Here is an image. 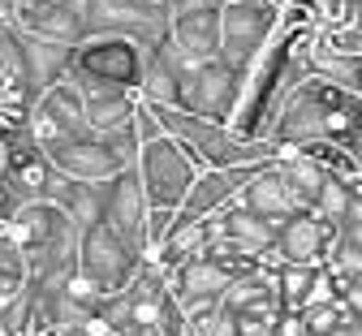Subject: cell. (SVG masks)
Here are the masks:
<instances>
[{
	"instance_id": "obj_1",
	"label": "cell",
	"mask_w": 362,
	"mask_h": 336,
	"mask_svg": "<svg viewBox=\"0 0 362 336\" xmlns=\"http://www.w3.org/2000/svg\"><path fill=\"white\" fill-rule=\"evenodd\" d=\"M354 108L358 95L341 91L337 82L320 74H293L285 91L276 95L267 117V142H276L281 151H293L302 142L315 138H332V142H354Z\"/></svg>"
},
{
	"instance_id": "obj_2",
	"label": "cell",
	"mask_w": 362,
	"mask_h": 336,
	"mask_svg": "<svg viewBox=\"0 0 362 336\" xmlns=\"http://www.w3.org/2000/svg\"><path fill=\"white\" fill-rule=\"evenodd\" d=\"M13 237L26 255L30 284H52L69 272H78V242L82 224L52 199H26L13 216Z\"/></svg>"
},
{
	"instance_id": "obj_3",
	"label": "cell",
	"mask_w": 362,
	"mask_h": 336,
	"mask_svg": "<svg viewBox=\"0 0 362 336\" xmlns=\"http://www.w3.org/2000/svg\"><path fill=\"white\" fill-rule=\"evenodd\" d=\"M160 125L186 147L199 168H238V164H263V160H276L281 147L267 138H242L233 125L224 121H207V117H194L177 104H151Z\"/></svg>"
},
{
	"instance_id": "obj_4",
	"label": "cell",
	"mask_w": 362,
	"mask_h": 336,
	"mask_svg": "<svg viewBox=\"0 0 362 336\" xmlns=\"http://www.w3.org/2000/svg\"><path fill=\"white\" fill-rule=\"evenodd\" d=\"M139 129L134 121L125 129H112V134H100V129H86V134H74V138H57V142H43L52 168L69 181H117L121 173L134 168L139 160Z\"/></svg>"
},
{
	"instance_id": "obj_5",
	"label": "cell",
	"mask_w": 362,
	"mask_h": 336,
	"mask_svg": "<svg viewBox=\"0 0 362 336\" xmlns=\"http://www.w3.org/2000/svg\"><path fill=\"white\" fill-rule=\"evenodd\" d=\"M147 267V255L139 242H129L121 228H112L108 220H95L82 228L78 242V276L95 289L100 298H112L121 289H129L134 276Z\"/></svg>"
},
{
	"instance_id": "obj_6",
	"label": "cell",
	"mask_w": 362,
	"mask_h": 336,
	"mask_svg": "<svg viewBox=\"0 0 362 336\" xmlns=\"http://www.w3.org/2000/svg\"><path fill=\"white\" fill-rule=\"evenodd\" d=\"M134 173H139L143 190H147V203L151 207H168V212H181L186 203L194 177L203 173L199 160L181 147L173 134H160V138H147L139 147V160H134Z\"/></svg>"
},
{
	"instance_id": "obj_7",
	"label": "cell",
	"mask_w": 362,
	"mask_h": 336,
	"mask_svg": "<svg viewBox=\"0 0 362 336\" xmlns=\"http://www.w3.org/2000/svg\"><path fill=\"white\" fill-rule=\"evenodd\" d=\"M224 9V47H220V61H229L233 69H250L267 43L276 39L285 5L281 0H220Z\"/></svg>"
},
{
	"instance_id": "obj_8",
	"label": "cell",
	"mask_w": 362,
	"mask_h": 336,
	"mask_svg": "<svg viewBox=\"0 0 362 336\" xmlns=\"http://www.w3.org/2000/svg\"><path fill=\"white\" fill-rule=\"evenodd\" d=\"M242 95H246V74L242 69H233L229 61H199V65L186 69V78H181L177 108H186L194 117H207V121L233 125V117L242 108Z\"/></svg>"
},
{
	"instance_id": "obj_9",
	"label": "cell",
	"mask_w": 362,
	"mask_h": 336,
	"mask_svg": "<svg viewBox=\"0 0 362 336\" xmlns=\"http://www.w3.org/2000/svg\"><path fill=\"white\" fill-rule=\"evenodd\" d=\"M74 69L90 74V78H104V82H121L143 91L147 78V47L129 35H95L86 39L82 47H74Z\"/></svg>"
},
{
	"instance_id": "obj_10",
	"label": "cell",
	"mask_w": 362,
	"mask_h": 336,
	"mask_svg": "<svg viewBox=\"0 0 362 336\" xmlns=\"http://www.w3.org/2000/svg\"><path fill=\"white\" fill-rule=\"evenodd\" d=\"M65 78H69V82L78 86V95H82L86 125H90V129H100V134L125 129L134 117H139V108H143V91H134V86L90 78V74H82V69H74V65H69Z\"/></svg>"
},
{
	"instance_id": "obj_11",
	"label": "cell",
	"mask_w": 362,
	"mask_h": 336,
	"mask_svg": "<svg viewBox=\"0 0 362 336\" xmlns=\"http://www.w3.org/2000/svg\"><path fill=\"white\" fill-rule=\"evenodd\" d=\"M337 242H341V224L332 216L302 212L289 224H281L276 250H272V267H276V263H310V267H320V263L332 259Z\"/></svg>"
},
{
	"instance_id": "obj_12",
	"label": "cell",
	"mask_w": 362,
	"mask_h": 336,
	"mask_svg": "<svg viewBox=\"0 0 362 336\" xmlns=\"http://www.w3.org/2000/svg\"><path fill=\"white\" fill-rule=\"evenodd\" d=\"M276 233H281L276 224L267 216H259L255 207H246L242 199L233 207H224L220 216H211V246L259 259L267 267H272V250H276Z\"/></svg>"
},
{
	"instance_id": "obj_13",
	"label": "cell",
	"mask_w": 362,
	"mask_h": 336,
	"mask_svg": "<svg viewBox=\"0 0 362 336\" xmlns=\"http://www.w3.org/2000/svg\"><path fill=\"white\" fill-rule=\"evenodd\" d=\"M267 164V160H263ZM263 164H238V168H203L190 185V195L186 203H181L177 212V224H194V220H207V216H220L224 207H233L242 195H246V185L255 181V173Z\"/></svg>"
},
{
	"instance_id": "obj_14",
	"label": "cell",
	"mask_w": 362,
	"mask_h": 336,
	"mask_svg": "<svg viewBox=\"0 0 362 336\" xmlns=\"http://www.w3.org/2000/svg\"><path fill=\"white\" fill-rule=\"evenodd\" d=\"M233 280H238L233 267L220 263L216 255H190V259H181L177 267H168V284H173V294L181 298V306L190 311V319L211 311V306H220L224 289H229Z\"/></svg>"
},
{
	"instance_id": "obj_15",
	"label": "cell",
	"mask_w": 362,
	"mask_h": 336,
	"mask_svg": "<svg viewBox=\"0 0 362 336\" xmlns=\"http://www.w3.org/2000/svg\"><path fill=\"white\" fill-rule=\"evenodd\" d=\"M168 39L190 65L220 61V47H224V9H220V0L177 9L173 22H168Z\"/></svg>"
},
{
	"instance_id": "obj_16",
	"label": "cell",
	"mask_w": 362,
	"mask_h": 336,
	"mask_svg": "<svg viewBox=\"0 0 362 336\" xmlns=\"http://www.w3.org/2000/svg\"><path fill=\"white\" fill-rule=\"evenodd\" d=\"M30 129L39 142H57V138H74L86 134V108H82V95L69 78H61L57 86L39 91V100L30 104Z\"/></svg>"
},
{
	"instance_id": "obj_17",
	"label": "cell",
	"mask_w": 362,
	"mask_h": 336,
	"mask_svg": "<svg viewBox=\"0 0 362 336\" xmlns=\"http://www.w3.org/2000/svg\"><path fill=\"white\" fill-rule=\"evenodd\" d=\"M242 203H246V207H255L259 216H267L276 228H281V224H289L293 216L310 212V207H306V199L298 195V185L289 181V173L281 168V160H267V164L255 173V181L246 185Z\"/></svg>"
},
{
	"instance_id": "obj_18",
	"label": "cell",
	"mask_w": 362,
	"mask_h": 336,
	"mask_svg": "<svg viewBox=\"0 0 362 336\" xmlns=\"http://www.w3.org/2000/svg\"><path fill=\"white\" fill-rule=\"evenodd\" d=\"M147 216H151V203H147V190L134 168L104 185V220L112 228H121L129 242H139L143 255H147Z\"/></svg>"
},
{
	"instance_id": "obj_19",
	"label": "cell",
	"mask_w": 362,
	"mask_h": 336,
	"mask_svg": "<svg viewBox=\"0 0 362 336\" xmlns=\"http://www.w3.org/2000/svg\"><path fill=\"white\" fill-rule=\"evenodd\" d=\"M233 315L242 319H276L281 315V294H276V272L272 267H255L246 276H238L220 298Z\"/></svg>"
},
{
	"instance_id": "obj_20",
	"label": "cell",
	"mask_w": 362,
	"mask_h": 336,
	"mask_svg": "<svg viewBox=\"0 0 362 336\" xmlns=\"http://www.w3.org/2000/svg\"><path fill=\"white\" fill-rule=\"evenodd\" d=\"M276 294H281V311H293L302 315L315 298H328L337 294L332 289V276H328V263L310 267V263H276Z\"/></svg>"
},
{
	"instance_id": "obj_21",
	"label": "cell",
	"mask_w": 362,
	"mask_h": 336,
	"mask_svg": "<svg viewBox=\"0 0 362 336\" xmlns=\"http://www.w3.org/2000/svg\"><path fill=\"white\" fill-rule=\"evenodd\" d=\"M108 185V181H104ZM104 185H95V181H69V177H61L57 173V181H52V203H61L82 228L86 224H95V220H104Z\"/></svg>"
},
{
	"instance_id": "obj_22",
	"label": "cell",
	"mask_w": 362,
	"mask_h": 336,
	"mask_svg": "<svg viewBox=\"0 0 362 336\" xmlns=\"http://www.w3.org/2000/svg\"><path fill=\"white\" fill-rule=\"evenodd\" d=\"M13 224V220H9ZM9 224H0V302L5 298H18L26 284H30V267H26V255L18 246V237Z\"/></svg>"
},
{
	"instance_id": "obj_23",
	"label": "cell",
	"mask_w": 362,
	"mask_h": 336,
	"mask_svg": "<svg viewBox=\"0 0 362 336\" xmlns=\"http://www.w3.org/2000/svg\"><path fill=\"white\" fill-rule=\"evenodd\" d=\"M349 315H354V311L345 306V298L328 294V298H315V302L302 311V328H306V336H332Z\"/></svg>"
},
{
	"instance_id": "obj_24",
	"label": "cell",
	"mask_w": 362,
	"mask_h": 336,
	"mask_svg": "<svg viewBox=\"0 0 362 336\" xmlns=\"http://www.w3.org/2000/svg\"><path fill=\"white\" fill-rule=\"evenodd\" d=\"M35 289L26 284V289L18 298H5L0 302V332L5 336H35Z\"/></svg>"
},
{
	"instance_id": "obj_25",
	"label": "cell",
	"mask_w": 362,
	"mask_h": 336,
	"mask_svg": "<svg viewBox=\"0 0 362 336\" xmlns=\"http://www.w3.org/2000/svg\"><path fill=\"white\" fill-rule=\"evenodd\" d=\"M190 323H194V336H242V319L224 302L211 306V311H203V315H194Z\"/></svg>"
},
{
	"instance_id": "obj_26",
	"label": "cell",
	"mask_w": 362,
	"mask_h": 336,
	"mask_svg": "<svg viewBox=\"0 0 362 336\" xmlns=\"http://www.w3.org/2000/svg\"><path fill=\"white\" fill-rule=\"evenodd\" d=\"M332 336H362V319H358V315H349V319H345Z\"/></svg>"
},
{
	"instance_id": "obj_27",
	"label": "cell",
	"mask_w": 362,
	"mask_h": 336,
	"mask_svg": "<svg viewBox=\"0 0 362 336\" xmlns=\"http://www.w3.org/2000/svg\"><path fill=\"white\" fill-rule=\"evenodd\" d=\"M95 336H117V332H108V328H100V332H95Z\"/></svg>"
},
{
	"instance_id": "obj_28",
	"label": "cell",
	"mask_w": 362,
	"mask_h": 336,
	"mask_svg": "<svg viewBox=\"0 0 362 336\" xmlns=\"http://www.w3.org/2000/svg\"><path fill=\"white\" fill-rule=\"evenodd\" d=\"M0 164H5V142H0Z\"/></svg>"
},
{
	"instance_id": "obj_29",
	"label": "cell",
	"mask_w": 362,
	"mask_h": 336,
	"mask_svg": "<svg viewBox=\"0 0 362 336\" xmlns=\"http://www.w3.org/2000/svg\"><path fill=\"white\" fill-rule=\"evenodd\" d=\"M0 336H5V332H0Z\"/></svg>"
}]
</instances>
